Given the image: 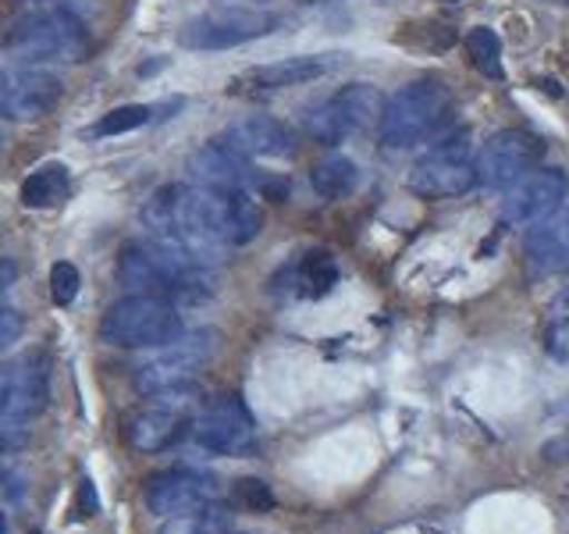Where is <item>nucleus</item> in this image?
I'll use <instances>...</instances> for the list:
<instances>
[{"label": "nucleus", "mask_w": 569, "mask_h": 534, "mask_svg": "<svg viewBox=\"0 0 569 534\" xmlns=\"http://www.w3.org/2000/svg\"><path fill=\"white\" fill-rule=\"evenodd\" d=\"M449 4H459V0H449Z\"/></svg>", "instance_id": "f704fd0d"}, {"label": "nucleus", "mask_w": 569, "mask_h": 534, "mask_svg": "<svg viewBox=\"0 0 569 534\" xmlns=\"http://www.w3.org/2000/svg\"><path fill=\"white\" fill-rule=\"evenodd\" d=\"M26 442V427L22 424H0V453L18 449Z\"/></svg>", "instance_id": "7c9ffc66"}, {"label": "nucleus", "mask_w": 569, "mask_h": 534, "mask_svg": "<svg viewBox=\"0 0 569 534\" xmlns=\"http://www.w3.org/2000/svg\"><path fill=\"white\" fill-rule=\"evenodd\" d=\"M14 58H22L29 65L36 61H64L79 65L93 50V36H89L86 22L68 8H47L22 18L4 43Z\"/></svg>", "instance_id": "7ed1b4c3"}, {"label": "nucleus", "mask_w": 569, "mask_h": 534, "mask_svg": "<svg viewBox=\"0 0 569 534\" xmlns=\"http://www.w3.org/2000/svg\"><path fill=\"white\" fill-rule=\"evenodd\" d=\"M218 498V485L207 474L196 471H164L153 474L147 481V506L157 516H178V513H192L200 506H210Z\"/></svg>", "instance_id": "dca6fc26"}, {"label": "nucleus", "mask_w": 569, "mask_h": 534, "mask_svg": "<svg viewBox=\"0 0 569 534\" xmlns=\"http://www.w3.org/2000/svg\"><path fill=\"white\" fill-rule=\"evenodd\" d=\"M551 314L569 317V285H562V289L556 293V299H551Z\"/></svg>", "instance_id": "473e14b6"}, {"label": "nucleus", "mask_w": 569, "mask_h": 534, "mask_svg": "<svg viewBox=\"0 0 569 534\" xmlns=\"http://www.w3.org/2000/svg\"><path fill=\"white\" fill-rule=\"evenodd\" d=\"M153 107L150 103H121L114 107V111H107L93 129H89V136H97V139H111V136H124V132H136L142 129V125H150L153 121Z\"/></svg>", "instance_id": "393cba45"}, {"label": "nucleus", "mask_w": 569, "mask_h": 534, "mask_svg": "<svg viewBox=\"0 0 569 534\" xmlns=\"http://www.w3.org/2000/svg\"><path fill=\"white\" fill-rule=\"evenodd\" d=\"M545 349L556 364L569 367V317H556L545 332Z\"/></svg>", "instance_id": "cd10ccee"}, {"label": "nucleus", "mask_w": 569, "mask_h": 534, "mask_svg": "<svg viewBox=\"0 0 569 534\" xmlns=\"http://www.w3.org/2000/svg\"><path fill=\"white\" fill-rule=\"evenodd\" d=\"M545 157V142L527 129H502L480 147L473 168L477 186L485 189H512L520 178H527L538 160Z\"/></svg>", "instance_id": "9b49d317"}, {"label": "nucleus", "mask_w": 569, "mask_h": 534, "mask_svg": "<svg viewBox=\"0 0 569 534\" xmlns=\"http://www.w3.org/2000/svg\"><path fill=\"white\" fill-rule=\"evenodd\" d=\"M278 29V14L260 8H221L207 11L178 32V43L186 50H231L253 43Z\"/></svg>", "instance_id": "1a4fd4ad"}, {"label": "nucleus", "mask_w": 569, "mask_h": 534, "mask_svg": "<svg viewBox=\"0 0 569 534\" xmlns=\"http://www.w3.org/2000/svg\"><path fill=\"white\" fill-rule=\"evenodd\" d=\"M68 189H71L68 165H61V160H47V165L32 168L22 178V189H18V196H22V204L29 210H47V207H58L68 196Z\"/></svg>", "instance_id": "412c9836"}, {"label": "nucleus", "mask_w": 569, "mask_h": 534, "mask_svg": "<svg viewBox=\"0 0 569 534\" xmlns=\"http://www.w3.org/2000/svg\"><path fill=\"white\" fill-rule=\"evenodd\" d=\"M157 349L160 353L150 356V360L136 370V388L142 392V396H157V392H164V388L189 385L196 378V370L207 367L213 356H218L221 332H213V328L182 332Z\"/></svg>", "instance_id": "423d86ee"}, {"label": "nucleus", "mask_w": 569, "mask_h": 534, "mask_svg": "<svg viewBox=\"0 0 569 534\" xmlns=\"http://www.w3.org/2000/svg\"><path fill=\"white\" fill-rule=\"evenodd\" d=\"M118 278L139 296H160L171 303L200 299L207 293V260L168 243L139 239L121 249Z\"/></svg>", "instance_id": "f257e3e1"}, {"label": "nucleus", "mask_w": 569, "mask_h": 534, "mask_svg": "<svg viewBox=\"0 0 569 534\" xmlns=\"http://www.w3.org/2000/svg\"><path fill=\"white\" fill-rule=\"evenodd\" d=\"M79 285H82V275L71 260H58L50 267V296L58 307H71V303H76Z\"/></svg>", "instance_id": "bb28decb"}, {"label": "nucleus", "mask_w": 569, "mask_h": 534, "mask_svg": "<svg viewBox=\"0 0 569 534\" xmlns=\"http://www.w3.org/2000/svg\"><path fill=\"white\" fill-rule=\"evenodd\" d=\"M477 186L473 168V142L467 129L449 132L431 150L417 157V165L409 168L406 189L420 196V200H452Z\"/></svg>", "instance_id": "39448f33"}, {"label": "nucleus", "mask_w": 569, "mask_h": 534, "mask_svg": "<svg viewBox=\"0 0 569 534\" xmlns=\"http://www.w3.org/2000/svg\"><path fill=\"white\" fill-rule=\"evenodd\" d=\"M467 50H470V61L480 76H488L495 82L506 79V65H502V40H498V32L488 29V26H477L470 29L467 36Z\"/></svg>", "instance_id": "5701e85b"}, {"label": "nucleus", "mask_w": 569, "mask_h": 534, "mask_svg": "<svg viewBox=\"0 0 569 534\" xmlns=\"http://www.w3.org/2000/svg\"><path fill=\"white\" fill-rule=\"evenodd\" d=\"M189 435L213 456H246L257 445V424L239 396H213L189 421Z\"/></svg>", "instance_id": "6e6552de"}, {"label": "nucleus", "mask_w": 569, "mask_h": 534, "mask_svg": "<svg viewBox=\"0 0 569 534\" xmlns=\"http://www.w3.org/2000/svg\"><path fill=\"white\" fill-rule=\"evenodd\" d=\"M310 186L320 200H346L360 186V168L346 154H331L325 160H317L310 171Z\"/></svg>", "instance_id": "4be33fe9"}, {"label": "nucleus", "mask_w": 569, "mask_h": 534, "mask_svg": "<svg viewBox=\"0 0 569 534\" xmlns=\"http://www.w3.org/2000/svg\"><path fill=\"white\" fill-rule=\"evenodd\" d=\"M527 264L533 275H559L569 271V207L548 214L541 225L527 236Z\"/></svg>", "instance_id": "aec40b11"}, {"label": "nucleus", "mask_w": 569, "mask_h": 534, "mask_svg": "<svg viewBox=\"0 0 569 534\" xmlns=\"http://www.w3.org/2000/svg\"><path fill=\"white\" fill-rule=\"evenodd\" d=\"M196 385H174V388H164L157 392V396H150V406L139 409V414H132L129 427H124V435H129L132 449L139 453H160L168 449V445H174L178 438H182V432H189V409L196 403Z\"/></svg>", "instance_id": "9d476101"}, {"label": "nucleus", "mask_w": 569, "mask_h": 534, "mask_svg": "<svg viewBox=\"0 0 569 534\" xmlns=\"http://www.w3.org/2000/svg\"><path fill=\"white\" fill-rule=\"evenodd\" d=\"M174 335H182V314H178V303L160 296L132 293L111 303V310L100 320V338L121 349H157Z\"/></svg>", "instance_id": "20e7f679"}, {"label": "nucleus", "mask_w": 569, "mask_h": 534, "mask_svg": "<svg viewBox=\"0 0 569 534\" xmlns=\"http://www.w3.org/2000/svg\"><path fill=\"white\" fill-rule=\"evenodd\" d=\"M26 332V317L14 310H0V349H8L11 343H18Z\"/></svg>", "instance_id": "c756f323"}, {"label": "nucleus", "mask_w": 569, "mask_h": 534, "mask_svg": "<svg viewBox=\"0 0 569 534\" xmlns=\"http://www.w3.org/2000/svg\"><path fill=\"white\" fill-rule=\"evenodd\" d=\"M221 139L231 142V147H236L249 160H253V157L281 160V157H292L296 154V132L281 118H271V115L239 118L236 125H228V132Z\"/></svg>", "instance_id": "a211bd4d"}, {"label": "nucleus", "mask_w": 569, "mask_h": 534, "mask_svg": "<svg viewBox=\"0 0 569 534\" xmlns=\"http://www.w3.org/2000/svg\"><path fill=\"white\" fill-rule=\"evenodd\" d=\"M160 534H231V516L210 503L192 513L168 516V524L160 527Z\"/></svg>", "instance_id": "b1692460"}, {"label": "nucleus", "mask_w": 569, "mask_h": 534, "mask_svg": "<svg viewBox=\"0 0 569 534\" xmlns=\"http://www.w3.org/2000/svg\"><path fill=\"white\" fill-rule=\"evenodd\" d=\"M189 171L196 178V186L203 189H249L253 192L260 171L249 165V157H242L231 142L210 139L200 150L189 157Z\"/></svg>", "instance_id": "f3484780"}, {"label": "nucleus", "mask_w": 569, "mask_h": 534, "mask_svg": "<svg viewBox=\"0 0 569 534\" xmlns=\"http://www.w3.org/2000/svg\"><path fill=\"white\" fill-rule=\"evenodd\" d=\"M50 367L43 353H22L0 367V424H26L47 406Z\"/></svg>", "instance_id": "ddd939ff"}, {"label": "nucleus", "mask_w": 569, "mask_h": 534, "mask_svg": "<svg viewBox=\"0 0 569 534\" xmlns=\"http://www.w3.org/2000/svg\"><path fill=\"white\" fill-rule=\"evenodd\" d=\"M569 192V178L559 168H533L520 178L502 200V218L516 228L541 225L548 214H556Z\"/></svg>", "instance_id": "2eb2a0df"}, {"label": "nucleus", "mask_w": 569, "mask_h": 534, "mask_svg": "<svg viewBox=\"0 0 569 534\" xmlns=\"http://www.w3.org/2000/svg\"><path fill=\"white\" fill-rule=\"evenodd\" d=\"M449 107H452V89L438 76H420L399 86L396 93L385 97V111L378 121L381 147L388 150L420 147V142H427L441 129Z\"/></svg>", "instance_id": "f03ea898"}, {"label": "nucleus", "mask_w": 569, "mask_h": 534, "mask_svg": "<svg viewBox=\"0 0 569 534\" xmlns=\"http://www.w3.org/2000/svg\"><path fill=\"white\" fill-rule=\"evenodd\" d=\"M231 495H236V503L249 513H271L278 506V498L271 492V485L260 477H239L236 488H231Z\"/></svg>", "instance_id": "a878e982"}, {"label": "nucleus", "mask_w": 569, "mask_h": 534, "mask_svg": "<svg viewBox=\"0 0 569 534\" xmlns=\"http://www.w3.org/2000/svg\"><path fill=\"white\" fill-rule=\"evenodd\" d=\"M64 97V79L43 65H14L0 71V118L36 121L47 118Z\"/></svg>", "instance_id": "f8f14e48"}, {"label": "nucleus", "mask_w": 569, "mask_h": 534, "mask_svg": "<svg viewBox=\"0 0 569 534\" xmlns=\"http://www.w3.org/2000/svg\"><path fill=\"white\" fill-rule=\"evenodd\" d=\"M338 65H342L338 53H292V58L246 68L242 76L231 79V93H278V89L307 86L331 76Z\"/></svg>", "instance_id": "4468645a"}, {"label": "nucleus", "mask_w": 569, "mask_h": 534, "mask_svg": "<svg viewBox=\"0 0 569 534\" xmlns=\"http://www.w3.org/2000/svg\"><path fill=\"white\" fill-rule=\"evenodd\" d=\"M381 111H385V93L378 86L349 82L307 115V132L317 142H325V147H335V142L378 125Z\"/></svg>", "instance_id": "0eeeda50"}, {"label": "nucleus", "mask_w": 569, "mask_h": 534, "mask_svg": "<svg viewBox=\"0 0 569 534\" xmlns=\"http://www.w3.org/2000/svg\"><path fill=\"white\" fill-rule=\"evenodd\" d=\"M100 513V495L93 477H82L79 481V492H76V521H89V516Z\"/></svg>", "instance_id": "c85d7f7f"}, {"label": "nucleus", "mask_w": 569, "mask_h": 534, "mask_svg": "<svg viewBox=\"0 0 569 534\" xmlns=\"http://www.w3.org/2000/svg\"><path fill=\"white\" fill-rule=\"evenodd\" d=\"M338 285V260L328 249H310V254L284 264L271 278L274 293H289L296 299H325Z\"/></svg>", "instance_id": "6ab92c4d"}, {"label": "nucleus", "mask_w": 569, "mask_h": 534, "mask_svg": "<svg viewBox=\"0 0 569 534\" xmlns=\"http://www.w3.org/2000/svg\"><path fill=\"white\" fill-rule=\"evenodd\" d=\"M18 278V264L11 257H0V296H4Z\"/></svg>", "instance_id": "2f4dec72"}, {"label": "nucleus", "mask_w": 569, "mask_h": 534, "mask_svg": "<svg viewBox=\"0 0 569 534\" xmlns=\"http://www.w3.org/2000/svg\"><path fill=\"white\" fill-rule=\"evenodd\" d=\"M8 531V521H4V513H0V534H4Z\"/></svg>", "instance_id": "72a5a7b5"}]
</instances>
